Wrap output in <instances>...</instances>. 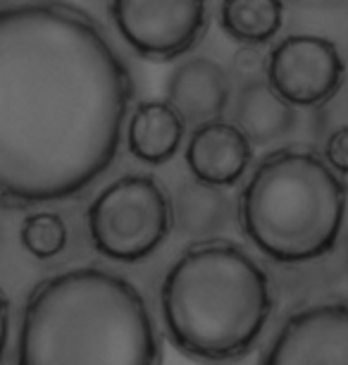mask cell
Returning <instances> with one entry per match:
<instances>
[{
	"instance_id": "cell-1",
	"label": "cell",
	"mask_w": 348,
	"mask_h": 365,
	"mask_svg": "<svg viewBox=\"0 0 348 365\" xmlns=\"http://www.w3.org/2000/svg\"><path fill=\"white\" fill-rule=\"evenodd\" d=\"M134 79L103 26L65 0L0 8V205L72 198L110 168Z\"/></svg>"
},
{
	"instance_id": "cell-2",
	"label": "cell",
	"mask_w": 348,
	"mask_h": 365,
	"mask_svg": "<svg viewBox=\"0 0 348 365\" xmlns=\"http://www.w3.org/2000/svg\"><path fill=\"white\" fill-rule=\"evenodd\" d=\"M146 301L125 277L77 267L46 279L26 301L17 365H160Z\"/></svg>"
},
{
	"instance_id": "cell-3",
	"label": "cell",
	"mask_w": 348,
	"mask_h": 365,
	"mask_svg": "<svg viewBox=\"0 0 348 365\" xmlns=\"http://www.w3.org/2000/svg\"><path fill=\"white\" fill-rule=\"evenodd\" d=\"M160 308L169 339L184 356L234 363L255 346L270 320V277L241 246L206 241L169 267Z\"/></svg>"
},
{
	"instance_id": "cell-4",
	"label": "cell",
	"mask_w": 348,
	"mask_h": 365,
	"mask_svg": "<svg viewBox=\"0 0 348 365\" xmlns=\"http://www.w3.org/2000/svg\"><path fill=\"white\" fill-rule=\"evenodd\" d=\"M348 189L312 150L282 148L255 165L238 198L241 227L277 263L327 256L344 230Z\"/></svg>"
},
{
	"instance_id": "cell-5",
	"label": "cell",
	"mask_w": 348,
	"mask_h": 365,
	"mask_svg": "<svg viewBox=\"0 0 348 365\" xmlns=\"http://www.w3.org/2000/svg\"><path fill=\"white\" fill-rule=\"evenodd\" d=\"M169 230V196L148 175L120 177L88 208V234L95 251L120 263L148 258L160 249Z\"/></svg>"
},
{
	"instance_id": "cell-6",
	"label": "cell",
	"mask_w": 348,
	"mask_h": 365,
	"mask_svg": "<svg viewBox=\"0 0 348 365\" xmlns=\"http://www.w3.org/2000/svg\"><path fill=\"white\" fill-rule=\"evenodd\" d=\"M107 10L122 41L153 63L194 51L208 29L206 0H107Z\"/></svg>"
},
{
	"instance_id": "cell-7",
	"label": "cell",
	"mask_w": 348,
	"mask_h": 365,
	"mask_svg": "<svg viewBox=\"0 0 348 365\" xmlns=\"http://www.w3.org/2000/svg\"><path fill=\"white\" fill-rule=\"evenodd\" d=\"M268 84L293 108H317L344 84L346 63L334 41L315 34H293L272 48Z\"/></svg>"
},
{
	"instance_id": "cell-8",
	"label": "cell",
	"mask_w": 348,
	"mask_h": 365,
	"mask_svg": "<svg viewBox=\"0 0 348 365\" xmlns=\"http://www.w3.org/2000/svg\"><path fill=\"white\" fill-rule=\"evenodd\" d=\"M263 365H348V306L327 301L296 311Z\"/></svg>"
},
{
	"instance_id": "cell-9",
	"label": "cell",
	"mask_w": 348,
	"mask_h": 365,
	"mask_svg": "<svg viewBox=\"0 0 348 365\" xmlns=\"http://www.w3.org/2000/svg\"><path fill=\"white\" fill-rule=\"evenodd\" d=\"M253 160V143L236 125L213 120L194 129L186 146V165L194 179L224 189L246 175Z\"/></svg>"
},
{
	"instance_id": "cell-10",
	"label": "cell",
	"mask_w": 348,
	"mask_h": 365,
	"mask_svg": "<svg viewBox=\"0 0 348 365\" xmlns=\"http://www.w3.org/2000/svg\"><path fill=\"white\" fill-rule=\"evenodd\" d=\"M167 103L176 110L184 125H203L220 120L229 106L231 84L222 65L210 58H191L169 74Z\"/></svg>"
},
{
	"instance_id": "cell-11",
	"label": "cell",
	"mask_w": 348,
	"mask_h": 365,
	"mask_svg": "<svg viewBox=\"0 0 348 365\" xmlns=\"http://www.w3.org/2000/svg\"><path fill=\"white\" fill-rule=\"evenodd\" d=\"M298 122L296 108L272 91L263 77L243 81L236 96L234 125L251 143H275L293 132Z\"/></svg>"
},
{
	"instance_id": "cell-12",
	"label": "cell",
	"mask_w": 348,
	"mask_h": 365,
	"mask_svg": "<svg viewBox=\"0 0 348 365\" xmlns=\"http://www.w3.org/2000/svg\"><path fill=\"white\" fill-rule=\"evenodd\" d=\"M184 129V120L167 101H143L129 120V150L136 160L146 165H165L179 150Z\"/></svg>"
},
{
	"instance_id": "cell-13",
	"label": "cell",
	"mask_w": 348,
	"mask_h": 365,
	"mask_svg": "<svg viewBox=\"0 0 348 365\" xmlns=\"http://www.w3.org/2000/svg\"><path fill=\"white\" fill-rule=\"evenodd\" d=\"M169 210H172V225L191 239L215 237L231 217V203L222 189L198 179H186L176 187Z\"/></svg>"
},
{
	"instance_id": "cell-14",
	"label": "cell",
	"mask_w": 348,
	"mask_h": 365,
	"mask_svg": "<svg viewBox=\"0 0 348 365\" xmlns=\"http://www.w3.org/2000/svg\"><path fill=\"white\" fill-rule=\"evenodd\" d=\"M220 26L238 43L265 46L284 26V0H222Z\"/></svg>"
},
{
	"instance_id": "cell-15",
	"label": "cell",
	"mask_w": 348,
	"mask_h": 365,
	"mask_svg": "<svg viewBox=\"0 0 348 365\" xmlns=\"http://www.w3.org/2000/svg\"><path fill=\"white\" fill-rule=\"evenodd\" d=\"M19 241L33 258L51 260L67 246V227L56 212H33L22 222Z\"/></svg>"
},
{
	"instance_id": "cell-16",
	"label": "cell",
	"mask_w": 348,
	"mask_h": 365,
	"mask_svg": "<svg viewBox=\"0 0 348 365\" xmlns=\"http://www.w3.org/2000/svg\"><path fill=\"white\" fill-rule=\"evenodd\" d=\"M341 127H348V81L346 79L322 106H317V113L312 117V134H315V139H327L332 132H337Z\"/></svg>"
},
{
	"instance_id": "cell-17",
	"label": "cell",
	"mask_w": 348,
	"mask_h": 365,
	"mask_svg": "<svg viewBox=\"0 0 348 365\" xmlns=\"http://www.w3.org/2000/svg\"><path fill=\"white\" fill-rule=\"evenodd\" d=\"M325 158L327 165L337 175H348V127H341L325 139Z\"/></svg>"
},
{
	"instance_id": "cell-18",
	"label": "cell",
	"mask_w": 348,
	"mask_h": 365,
	"mask_svg": "<svg viewBox=\"0 0 348 365\" xmlns=\"http://www.w3.org/2000/svg\"><path fill=\"white\" fill-rule=\"evenodd\" d=\"M5 346H8V301H5V294L0 292V363H3Z\"/></svg>"
}]
</instances>
